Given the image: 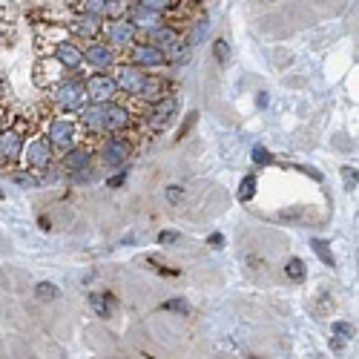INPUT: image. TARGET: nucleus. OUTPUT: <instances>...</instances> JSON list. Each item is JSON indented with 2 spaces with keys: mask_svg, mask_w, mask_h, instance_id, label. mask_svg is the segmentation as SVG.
<instances>
[{
  "mask_svg": "<svg viewBox=\"0 0 359 359\" xmlns=\"http://www.w3.org/2000/svg\"><path fill=\"white\" fill-rule=\"evenodd\" d=\"M49 93V101L67 112V115H78L81 107L86 104V93H83V78L81 75H64L55 86L46 89Z\"/></svg>",
  "mask_w": 359,
  "mask_h": 359,
  "instance_id": "obj_1",
  "label": "nucleus"
},
{
  "mask_svg": "<svg viewBox=\"0 0 359 359\" xmlns=\"http://www.w3.org/2000/svg\"><path fill=\"white\" fill-rule=\"evenodd\" d=\"M135 153V135L130 133H107L98 147V158L104 167H124Z\"/></svg>",
  "mask_w": 359,
  "mask_h": 359,
  "instance_id": "obj_2",
  "label": "nucleus"
},
{
  "mask_svg": "<svg viewBox=\"0 0 359 359\" xmlns=\"http://www.w3.org/2000/svg\"><path fill=\"white\" fill-rule=\"evenodd\" d=\"M112 78H115V86H118V95L144 104V89H147V81H149L147 69H141L130 61H118Z\"/></svg>",
  "mask_w": 359,
  "mask_h": 359,
  "instance_id": "obj_3",
  "label": "nucleus"
},
{
  "mask_svg": "<svg viewBox=\"0 0 359 359\" xmlns=\"http://www.w3.org/2000/svg\"><path fill=\"white\" fill-rule=\"evenodd\" d=\"M20 158H23V164H26V172H46V170H52V164H55V149H52L46 133L29 135L26 144H23Z\"/></svg>",
  "mask_w": 359,
  "mask_h": 359,
  "instance_id": "obj_4",
  "label": "nucleus"
},
{
  "mask_svg": "<svg viewBox=\"0 0 359 359\" xmlns=\"http://www.w3.org/2000/svg\"><path fill=\"white\" fill-rule=\"evenodd\" d=\"M178 104H182V101H178L175 93H164V95L153 98L149 104H144V124L153 130V133L167 130L172 124L175 112H178Z\"/></svg>",
  "mask_w": 359,
  "mask_h": 359,
  "instance_id": "obj_5",
  "label": "nucleus"
},
{
  "mask_svg": "<svg viewBox=\"0 0 359 359\" xmlns=\"http://www.w3.org/2000/svg\"><path fill=\"white\" fill-rule=\"evenodd\" d=\"M29 121H23V118H18V121H9L4 130H0V161L4 164H15L23 153V144L29 138Z\"/></svg>",
  "mask_w": 359,
  "mask_h": 359,
  "instance_id": "obj_6",
  "label": "nucleus"
},
{
  "mask_svg": "<svg viewBox=\"0 0 359 359\" xmlns=\"http://www.w3.org/2000/svg\"><path fill=\"white\" fill-rule=\"evenodd\" d=\"M104 35H107V43L115 49V52H127L135 41H138V29L133 26V20L124 15V18H109L104 23Z\"/></svg>",
  "mask_w": 359,
  "mask_h": 359,
  "instance_id": "obj_7",
  "label": "nucleus"
},
{
  "mask_svg": "<svg viewBox=\"0 0 359 359\" xmlns=\"http://www.w3.org/2000/svg\"><path fill=\"white\" fill-rule=\"evenodd\" d=\"M46 138L55 153H67L78 141V121L72 118H49L46 121Z\"/></svg>",
  "mask_w": 359,
  "mask_h": 359,
  "instance_id": "obj_8",
  "label": "nucleus"
},
{
  "mask_svg": "<svg viewBox=\"0 0 359 359\" xmlns=\"http://www.w3.org/2000/svg\"><path fill=\"white\" fill-rule=\"evenodd\" d=\"M127 61L135 64V67H141V69H147V72H153V69L167 67V52L158 49V46H153L149 41H135L127 49Z\"/></svg>",
  "mask_w": 359,
  "mask_h": 359,
  "instance_id": "obj_9",
  "label": "nucleus"
},
{
  "mask_svg": "<svg viewBox=\"0 0 359 359\" xmlns=\"http://www.w3.org/2000/svg\"><path fill=\"white\" fill-rule=\"evenodd\" d=\"M83 93H86V101H98V104H107V101H115L118 98V86H115V78L109 72H93L83 78Z\"/></svg>",
  "mask_w": 359,
  "mask_h": 359,
  "instance_id": "obj_10",
  "label": "nucleus"
},
{
  "mask_svg": "<svg viewBox=\"0 0 359 359\" xmlns=\"http://www.w3.org/2000/svg\"><path fill=\"white\" fill-rule=\"evenodd\" d=\"M104 109H107V133H130L135 124H141V118L133 112V107L127 101L124 104L107 101Z\"/></svg>",
  "mask_w": 359,
  "mask_h": 359,
  "instance_id": "obj_11",
  "label": "nucleus"
},
{
  "mask_svg": "<svg viewBox=\"0 0 359 359\" xmlns=\"http://www.w3.org/2000/svg\"><path fill=\"white\" fill-rule=\"evenodd\" d=\"M121 61L118 57V52L104 41H89V46H83V64L86 67H93V69H98V72H109V69H115V64Z\"/></svg>",
  "mask_w": 359,
  "mask_h": 359,
  "instance_id": "obj_12",
  "label": "nucleus"
},
{
  "mask_svg": "<svg viewBox=\"0 0 359 359\" xmlns=\"http://www.w3.org/2000/svg\"><path fill=\"white\" fill-rule=\"evenodd\" d=\"M67 75V69L61 67V61H55V55H38L35 64H32V81L35 86L41 89H49L55 86L57 81H61Z\"/></svg>",
  "mask_w": 359,
  "mask_h": 359,
  "instance_id": "obj_13",
  "label": "nucleus"
},
{
  "mask_svg": "<svg viewBox=\"0 0 359 359\" xmlns=\"http://www.w3.org/2000/svg\"><path fill=\"white\" fill-rule=\"evenodd\" d=\"M93 158H95V149L93 147H86V144H75L69 147L67 153H61V170L67 175H78V172H86V170H93Z\"/></svg>",
  "mask_w": 359,
  "mask_h": 359,
  "instance_id": "obj_14",
  "label": "nucleus"
},
{
  "mask_svg": "<svg viewBox=\"0 0 359 359\" xmlns=\"http://www.w3.org/2000/svg\"><path fill=\"white\" fill-rule=\"evenodd\" d=\"M78 130L89 135H104L107 133V109L98 101H86L78 112Z\"/></svg>",
  "mask_w": 359,
  "mask_h": 359,
  "instance_id": "obj_15",
  "label": "nucleus"
},
{
  "mask_svg": "<svg viewBox=\"0 0 359 359\" xmlns=\"http://www.w3.org/2000/svg\"><path fill=\"white\" fill-rule=\"evenodd\" d=\"M69 35L78 38V41H98L101 32H104V18H95V15H83L78 12L75 20L67 26Z\"/></svg>",
  "mask_w": 359,
  "mask_h": 359,
  "instance_id": "obj_16",
  "label": "nucleus"
},
{
  "mask_svg": "<svg viewBox=\"0 0 359 359\" xmlns=\"http://www.w3.org/2000/svg\"><path fill=\"white\" fill-rule=\"evenodd\" d=\"M49 55H55V61H61L67 72H78L83 67V46L78 41H57Z\"/></svg>",
  "mask_w": 359,
  "mask_h": 359,
  "instance_id": "obj_17",
  "label": "nucleus"
},
{
  "mask_svg": "<svg viewBox=\"0 0 359 359\" xmlns=\"http://www.w3.org/2000/svg\"><path fill=\"white\" fill-rule=\"evenodd\" d=\"M127 18L133 20V26L138 29V32H149V29H156V26H161V23L167 20L164 15H158V12H153V9H144V6H138V4H130Z\"/></svg>",
  "mask_w": 359,
  "mask_h": 359,
  "instance_id": "obj_18",
  "label": "nucleus"
},
{
  "mask_svg": "<svg viewBox=\"0 0 359 359\" xmlns=\"http://www.w3.org/2000/svg\"><path fill=\"white\" fill-rule=\"evenodd\" d=\"M178 38H182V32H178V26H172L170 20H164L161 26H156V29H149L147 32V41L153 46H158V49H164V52H170L178 43Z\"/></svg>",
  "mask_w": 359,
  "mask_h": 359,
  "instance_id": "obj_19",
  "label": "nucleus"
},
{
  "mask_svg": "<svg viewBox=\"0 0 359 359\" xmlns=\"http://www.w3.org/2000/svg\"><path fill=\"white\" fill-rule=\"evenodd\" d=\"M133 4H138V6H144V9H153V12L164 15V18L175 15L178 9H182V6H184V4H182V0H133Z\"/></svg>",
  "mask_w": 359,
  "mask_h": 359,
  "instance_id": "obj_20",
  "label": "nucleus"
},
{
  "mask_svg": "<svg viewBox=\"0 0 359 359\" xmlns=\"http://www.w3.org/2000/svg\"><path fill=\"white\" fill-rule=\"evenodd\" d=\"M107 9H109V0H75V12H83V15H95L107 20Z\"/></svg>",
  "mask_w": 359,
  "mask_h": 359,
  "instance_id": "obj_21",
  "label": "nucleus"
},
{
  "mask_svg": "<svg viewBox=\"0 0 359 359\" xmlns=\"http://www.w3.org/2000/svg\"><path fill=\"white\" fill-rule=\"evenodd\" d=\"M89 305H93V311H95L98 316L107 319L118 302H115V296H112V293H93V296H89Z\"/></svg>",
  "mask_w": 359,
  "mask_h": 359,
  "instance_id": "obj_22",
  "label": "nucleus"
},
{
  "mask_svg": "<svg viewBox=\"0 0 359 359\" xmlns=\"http://www.w3.org/2000/svg\"><path fill=\"white\" fill-rule=\"evenodd\" d=\"M285 276H287L290 282H296V285H302V282L308 279V264H305L302 259H287V262H285Z\"/></svg>",
  "mask_w": 359,
  "mask_h": 359,
  "instance_id": "obj_23",
  "label": "nucleus"
},
{
  "mask_svg": "<svg viewBox=\"0 0 359 359\" xmlns=\"http://www.w3.org/2000/svg\"><path fill=\"white\" fill-rule=\"evenodd\" d=\"M311 250L319 256V262H322V264H327V267H334V264H337V256H334L331 245H327L325 238H311Z\"/></svg>",
  "mask_w": 359,
  "mask_h": 359,
  "instance_id": "obj_24",
  "label": "nucleus"
},
{
  "mask_svg": "<svg viewBox=\"0 0 359 359\" xmlns=\"http://www.w3.org/2000/svg\"><path fill=\"white\" fill-rule=\"evenodd\" d=\"M256 187H259V178H256L253 172H250V175H245L242 182H238V193H236V198H238V201H253Z\"/></svg>",
  "mask_w": 359,
  "mask_h": 359,
  "instance_id": "obj_25",
  "label": "nucleus"
},
{
  "mask_svg": "<svg viewBox=\"0 0 359 359\" xmlns=\"http://www.w3.org/2000/svg\"><path fill=\"white\" fill-rule=\"evenodd\" d=\"M250 158H253V164H256V167H267V164H273L271 149H267V147H262V144H256V147H253Z\"/></svg>",
  "mask_w": 359,
  "mask_h": 359,
  "instance_id": "obj_26",
  "label": "nucleus"
},
{
  "mask_svg": "<svg viewBox=\"0 0 359 359\" xmlns=\"http://www.w3.org/2000/svg\"><path fill=\"white\" fill-rule=\"evenodd\" d=\"M35 296L41 299V302H52V299H57V296H61V290H57L52 282H41V285L35 287Z\"/></svg>",
  "mask_w": 359,
  "mask_h": 359,
  "instance_id": "obj_27",
  "label": "nucleus"
},
{
  "mask_svg": "<svg viewBox=\"0 0 359 359\" xmlns=\"http://www.w3.org/2000/svg\"><path fill=\"white\" fill-rule=\"evenodd\" d=\"M331 331H334V337H339V339H353V337H356V327H353L351 322H334Z\"/></svg>",
  "mask_w": 359,
  "mask_h": 359,
  "instance_id": "obj_28",
  "label": "nucleus"
},
{
  "mask_svg": "<svg viewBox=\"0 0 359 359\" xmlns=\"http://www.w3.org/2000/svg\"><path fill=\"white\" fill-rule=\"evenodd\" d=\"M213 55H216V61H219V64H227V57H230V43H227L224 38H216V43H213Z\"/></svg>",
  "mask_w": 359,
  "mask_h": 359,
  "instance_id": "obj_29",
  "label": "nucleus"
},
{
  "mask_svg": "<svg viewBox=\"0 0 359 359\" xmlns=\"http://www.w3.org/2000/svg\"><path fill=\"white\" fill-rule=\"evenodd\" d=\"M161 311H172V313H187L190 308H187V302H184V299H167V302L161 305Z\"/></svg>",
  "mask_w": 359,
  "mask_h": 359,
  "instance_id": "obj_30",
  "label": "nucleus"
},
{
  "mask_svg": "<svg viewBox=\"0 0 359 359\" xmlns=\"http://www.w3.org/2000/svg\"><path fill=\"white\" fill-rule=\"evenodd\" d=\"M327 308L334 311V296H331V293H319V299H316V313H319V316H325V313H327Z\"/></svg>",
  "mask_w": 359,
  "mask_h": 359,
  "instance_id": "obj_31",
  "label": "nucleus"
},
{
  "mask_svg": "<svg viewBox=\"0 0 359 359\" xmlns=\"http://www.w3.org/2000/svg\"><path fill=\"white\" fill-rule=\"evenodd\" d=\"M342 178H345V190L353 193V190H356V182H359L356 170H353V167H342Z\"/></svg>",
  "mask_w": 359,
  "mask_h": 359,
  "instance_id": "obj_32",
  "label": "nucleus"
},
{
  "mask_svg": "<svg viewBox=\"0 0 359 359\" xmlns=\"http://www.w3.org/2000/svg\"><path fill=\"white\" fill-rule=\"evenodd\" d=\"M124 182H127V170H118L115 175L107 178V187L109 190H118V187H124Z\"/></svg>",
  "mask_w": 359,
  "mask_h": 359,
  "instance_id": "obj_33",
  "label": "nucleus"
},
{
  "mask_svg": "<svg viewBox=\"0 0 359 359\" xmlns=\"http://www.w3.org/2000/svg\"><path fill=\"white\" fill-rule=\"evenodd\" d=\"M196 121H198V112H190V115L184 118V124H182V130H178V135H175V138H178V141H182V138H184V135L190 133V127H193Z\"/></svg>",
  "mask_w": 359,
  "mask_h": 359,
  "instance_id": "obj_34",
  "label": "nucleus"
},
{
  "mask_svg": "<svg viewBox=\"0 0 359 359\" xmlns=\"http://www.w3.org/2000/svg\"><path fill=\"white\" fill-rule=\"evenodd\" d=\"M164 196H167V201H170V204H178V201L184 198V190H182V187H167V190H164Z\"/></svg>",
  "mask_w": 359,
  "mask_h": 359,
  "instance_id": "obj_35",
  "label": "nucleus"
},
{
  "mask_svg": "<svg viewBox=\"0 0 359 359\" xmlns=\"http://www.w3.org/2000/svg\"><path fill=\"white\" fill-rule=\"evenodd\" d=\"M158 242L161 245H175L178 242V233L175 230H164V233H158Z\"/></svg>",
  "mask_w": 359,
  "mask_h": 359,
  "instance_id": "obj_36",
  "label": "nucleus"
},
{
  "mask_svg": "<svg viewBox=\"0 0 359 359\" xmlns=\"http://www.w3.org/2000/svg\"><path fill=\"white\" fill-rule=\"evenodd\" d=\"M207 245L216 248V250H222V248H224V236H222V233H210V236H207Z\"/></svg>",
  "mask_w": 359,
  "mask_h": 359,
  "instance_id": "obj_37",
  "label": "nucleus"
},
{
  "mask_svg": "<svg viewBox=\"0 0 359 359\" xmlns=\"http://www.w3.org/2000/svg\"><path fill=\"white\" fill-rule=\"evenodd\" d=\"M12 121V112H9V104H0V130Z\"/></svg>",
  "mask_w": 359,
  "mask_h": 359,
  "instance_id": "obj_38",
  "label": "nucleus"
},
{
  "mask_svg": "<svg viewBox=\"0 0 359 359\" xmlns=\"http://www.w3.org/2000/svg\"><path fill=\"white\" fill-rule=\"evenodd\" d=\"M259 107H262V109L267 107V93H259Z\"/></svg>",
  "mask_w": 359,
  "mask_h": 359,
  "instance_id": "obj_39",
  "label": "nucleus"
}]
</instances>
